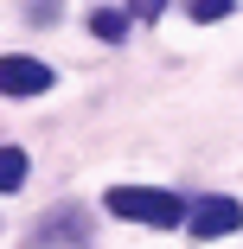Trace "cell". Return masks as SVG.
Returning a JSON list of instances; mask_svg holds the SVG:
<instances>
[{
    "label": "cell",
    "instance_id": "cell-1",
    "mask_svg": "<svg viewBox=\"0 0 243 249\" xmlns=\"http://www.w3.org/2000/svg\"><path fill=\"white\" fill-rule=\"evenodd\" d=\"M103 205H109L115 217H128V224H154V230H179V224L192 217L173 192H154V185H109Z\"/></svg>",
    "mask_w": 243,
    "mask_h": 249
},
{
    "label": "cell",
    "instance_id": "cell-2",
    "mask_svg": "<svg viewBox=\"0 0 243 249\" xmlns=\"http://www.w3.org/2000/svg\"><path fill=\"white\" fill-rule=\"evenodd\" d=\"M192 236H230V230H243V205L237 198H205V205H192Z\"/></svg>",
    "mask_w": 243,
    "mask_h": 249
},
{
    "label": "cell",
    "instance_id": "cell-3",
    "mask_svg": "<svg viewBox=\"0 0 243 249\" xmlns=\"http://www.w3.org/2000/svg\"><path fill=\"white\" fill-rule=\"evenodd\" d=\"M52 89V64L38 58H0V96H38Z\"/></svg>",
    "mask_w": 243,
    "mask_h": 249
},
{
    "label": "cell",
    "instance_id": "cell-4",
    "mask_svg": "<svg viewBox=\"0 0 243 249\" xmlns=\"http://www.w3.org/2000/svg\"><path fill=\"white\" fill-rule=\"evenodd\" d=\"M26 185V147H0V192Z\"/></svg>",
    "mask_w": 243,
    "mask_h": 249
},
{
    "label": "cell",
    "instance_id": "cell-5",
    "mask_svg": "<svg viewBox=\"0 0 243 249\" xmlns=\"http://www.w3.org/2000/svg\"><path fill=\"white\" fill-rule=\"evenodd\" d=\"M237 7V0H192V19H199V26H211V19H224Z\"/></svg>",
    "mask_w": 243,
    "mask_h": 249
},
{
    "label": "cell",
    "instance_id": "cell-6",
    "mask_svg": "<svg viewBox=\"0 0 243 249\" xmlns=\"http://www.w3.org/2000/svg\"><path fill=\"white\" fill-rule=\"evenodd\" d=\"M128 32V13H96V38H122Z\"/></svg>",
    "mask_w": 243,
    "mask_h": 249
},
{
    "label": "cell",
    "instance_id": "cell-7",
    "mask_svg": "<svg viewBox=\"0 0 243 249\" xmlns=\"http://www.w3.org/2000/svg\"><path fill=\"white\" fill-rule=\"evenodd\" d=\"M160 7L167 0H128V13H141V19H160Z\"/></svg>",
    "mask_w": 243,
    "mask_h": 249
}]
</instances>
